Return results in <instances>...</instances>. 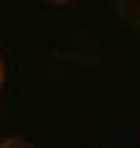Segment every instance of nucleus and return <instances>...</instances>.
Returning a JSON list of instances; mask_svg holds the SVG:
<instances>
[{
    "instance_id": "1",
    "label": "nucleus",
    "mask_w": 140,
    "mask_h": 148,
    "mask_svg": "<svg viewBox=\"0 0 140 148\" xmlns=\"http://www.w3.org/2000/svg\"><path fill=\"white\" fill-rule=\"evenodd\" d=\"M117 10L122 13V18L127 21V23L140 26V3H120V5H117Z\"/></svg>"
},
{
    "instance_id": "2",
    "label": "nucleus",
    "mask_w": 140,
    "mask_h": 148,
    "mask_svg": "<svg viewBox=\"0 0 140 148\" xmlns=\"http://www.w3.org/2000/svg\"><path fill=\"white\" fill-rule=\"evenodd\" d=\"M0 148H36V146L23 135H5L0 140Z\"/></svg>"
},
{
    "instance_id": "3",
    "label": "nucleus",
    "mask_w": 140,
    "mask_h": 148,
    "mask_svg": "<svg viewBox=\"0 0 140 148\" xmlns=\"http://www.w3.org/2000/svg\"><path fill=\"white\" fill-rule=\"evenodd\" d=\"M3 79H5V66H3V59H0V84H3Z\"/></svg>"
}]
</instances>
